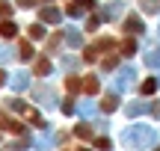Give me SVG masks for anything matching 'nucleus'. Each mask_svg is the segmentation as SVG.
Segmentation results:
<instances>
[{"instance_id": "nucleus-1", "label": "nucleus", "mask_w": 160, "mask_h": 151, "mask_svg": "<svg viewBox=\"0 0 160 151\" xmlns=\"http://www.w3.org/2000/svg\"><path fill=\"white\" fill-rule=\"evenodd\" d=\"M0 36H3V39H15V36H18V27L12 21H3V24H0Z\"/></svg>"}, {"instance_id": "nucleus-2", "label": "nucleus", "mask_w": 160, "mask_h": 151, "mask_svg": "<svg viewBox=\"0 0 160 151\" xmlns=\"http://www.w3.org/2000/svg\"><path fill=\"white\" fill-rule=\"evenodd\" d=\"M83 92H86V95H95V92H98V77H92V74L83 77Z\"/></svg>"}, {"instance_id": "nucleus-3", "label": "nucleus", "mask_w": 160, "mask_h": 151, "mask_svg": "<svg viewBox=\"0 0 160 151\" xmlns=\"http://www.w3.org/2000/svg\"><path fill=\"white\" fill-rule=\"evenodd\" d=\"M33 71H36V74H39V77H45L48 71H51V62H48L45 56H42V59H36V65H33Z\"/></svg>"}, {"instance_id": "nucleus-4", "label": "nucleus", "mask_w": 160, "mask_h": 151, "mask_svg": "<svg viewBox=\"0 0 160 151\" xmlns=\"http://www.w3.org/2000/svg\"><path fill=\"white\" fill-rule=\"evenodd\" d=\"M101 110H107V113H113V110H116V98H113V95H107V98L101 101Z\"/></svg>"}, {"instance_id": "nucleus-5", "label": "nucleus", "mask_w": 160, "mask_h": 151, "mask_svg": "<svg viewBox=\"0 0 160 151\" xmlns=\"http://www.w3.org/2000/svg\"><path fill=\"white\" fill-rule=\"evenodd\" d=\"M74 134L80 136V139H89V136H92V130H89V124H77V130H74Z\"/></svg>"}, {"instance_id": "nucleus-6", "label": "nucleus", "mask_w": 160, "mask_h": 151, "mask_svg": "<svg viewBox=\"0 0 160 151\" xmlns=\"http://www.w3.org/2000/svg\"><path fill=\"white\" fill-rule=\"evenodd\" d=\"M33 56V45L30 41H21V59H30Z\"/></svg>"}, {"instance_id": "nucleus-7", "label": "nucleus", "mask_w": 160, "mask_h": 151, "mask_svg": "<svg viewBox=\"0 0 160 151\" xmlns=\"http://www.w3.org/2000/svg\"><path fill=\"white\" fill-rule=\"evenodd\" d=\"M65 86H68V92H80V86H83V83H80L77 77H68V80H65Z\"/></svg>"}, {"instance_id": "nucleus-8", "label": "nucleus", "mask_w": 160, "mask_h": 151, "mask_svg": "<svg viewBox=\"0 0 160 151\" xmlns=\"http://www.w3.org/2000/svg\"><path fill=\"white\" fill-rule=\"evenodd\" d=\"M59 18V12H53V9H42V21H57Z\"/></svg>"}, {"instance_id": "nucleus-9", "label": "nucleus", "mask_w": 160, "mask_h": 151, "mask_svg": "<svg viewBox=\"0 0 160 151\" xmlns=\"http://www.w3.org/2000/svg\"><path fill=\"white\" fill-rule=\"evenodd\" d=\"M83 56H86V62H95L98 51H95V47H86V51H83Z\"/></svg>"}, {"instance_id": "nucleus-10", "label": "nucleus", "mask_w": 160, "mask_h": 151, "mask_svg": "<svg viewBox=\"0 0 160 151\" xmlns=\"http://www.w3.org/2000/svg\"><path fill=\"white\" fill-rule=\"evenodd\" d=\"M125 27H131V30H133V33H139V30H142V24H139V21H137V18H131V21H125Z\"/></svg>"}, {"instance_id": "nucleus-11", "label": "nucleus", "mask_w": 160, "mask_h": 151, "mask_svg": "<svg viewBox=\"0 0 160 151\" xmlns=\"http://www.w3.org/2000/svg\"><path fill=\"white\" fill-rule=\"evenodd\" d=\"M116 65H119V56H107L104 59V68H116Z\"/></svg>"}, {"instance_id": "nucleus-12", "label": "nucleus", "mask_w": 160, "mask_h": 151, "mask_svg": "<svg viewBox=\"0 0 160 151\" xmlns=\"http://www.w3.org/2000/svg\"><path fill=\"white\" fill-rule=\"evenodd\" d=\"M154 89H157V86H154V80H145V83H142V92H145V95H151Z\"/></svg>"}, {"instance_id": "nucleus-13", "label": "nucleus", "mask_w": 160, "mask_h": 151, "mask_svg": "<svg viewBox=\"0 0 160 151\" xmlns=\"http://www.w3.org/2000/svg\"><path fill=\"white\" fill-rule=\"evenodd\" d=\"M9 124H12V119L6 116V113H0V128H6V130H9Z\"/></svg>"}, {"instance_id": "nucleus-14", "label": "nucleus", "mask_w": 160, "mask_h": 151, "mask_svg": "<svg viewBox=\"0 0 160 151\" xmlns=\"http://www.w3.org/2000/svg\"><path fill=\"white\" fill-rule=\"evenodd\" d=\"M9 130H12V134H24V124H21V122H12Z\"/></svg>"}, {"instance_id": "nucleus-15", "label": "nucleus", "mask_w": 160, "mask_h": 151, "mask_svg": "<svg viewBox=\"0 0 160 151\" xmlns=\"http://www.w3.org/2000/svg\"><path fill=\"white\" fill-rule=\"evenodd\" d=\"M0 15H12V6L9 3H0Z\"/></svg>"}, {"instance_id": "nucleus-16", "label": "nucleus", "mask_w": 160, "mask_h": 151, "mask_svg": "<svg viewBox=\"0 0 160 151\" xmlns=\"http://www.w3.org/2000/svg\"><path fill=\"white\" fill-rule=\"evenodd\" d=\"M42 33H45V30H42L39 24H33V27H30V36H42Z\"/></svg>"}, {"instance_id": "nucleus-17", "label": "nucleus", "mask_w": 160, "mask_h": 151, "mask_svg": "<svg viewBox=\"0 0 160 151\" xmlns=\"http://www.w3.org/2000/svg\"><path fill=\"white\" fill-rule=\"evenodd\" d=\"M95 145H98V148H104V151H107V148H110V139H95Z\"/></svg>"}, {"instance_id": "nucleus-18", "label": "nucleus", "mask_w": 160, "mask_h": 151, "mask_svg": "<svg viewBox=\"0 0 160 151\" xmlns=\"http://www.w3.org/2000/svg\"><path fill=\"white\" fill-rule=\"evenodd\" d=\"M3 80H6V74H3V71H0V83H3Z\"/></svg>"}, {"instance_id": "nucleus-19", "label": "nucleus", "mask_w": 160, "mask_h": 151, "mask_svg": "<svg viewBox=\"0 0 160 151\" xmlns=\"http://www.w3.org/2000/svg\"><path fill=\"white\" fill-rule=\"evenodd\" d=\"M157 151H160V148H157Z\"/></svg>"}]
</instances>
